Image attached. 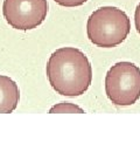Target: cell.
Wrapping results in <instances>:
<instances>
[{
  "label": "cell",
  "mask_w": 140,
  "mask_h": 158,
  "mask_svg": "<svg viewBox=\"0 0 140 158\" xmlns=\"http://www.w3.org/2000/svg\"><path fill=\"white\" fill-rule=\"evenodd\" d=\"M46 74L51 88L57 94L68 97L83 95L92 81L89 59L75 47L56 49L49 56Z\"/></svg>",
  "instance_id": "6da1fadb"
},
{
  "label": "cell",
  "mask_w": 140,
  "mask_h": 158,
  "mask_svg": "<svg viewBox=\"0 0 140 158\" xmlns=\"http://www.w3.org/2000/svg\"><path fill=\"white\" fill-rule=\"evenodd\" d=\"M131 31L127 14L118 7L104 6L91 13L86 23L89 40L102 48L117 47L125 41Z\"/></svg>",
  "instance_id": "7a4b0ae2"
},
{
  "label": "cell",
  "mask_w": 140,
  "mask_h": 158,
  "mask_svg": "<svg viewBox=\"0 0 140 158\" xmlns=\"http://www.w3.org/2000/svg\"><path fill=\"white\" fill-rule=\"evenodd\" d=\"M105 93L118 107H129L140 98V68L132 62L113 64L105 76Z\"/></svg>",
  "instance_id": "3957f363"
},
{
  "label": "cell",
  "mask_w": 140,
  "mask_h": 158,
  "mask_svg": "<svg viewBox=\"0 0 140 158\" xmlns=\"http://www.w3.org/2000/svg\"><path fill=\"white\" fill-rule=\"evenodd\" d=\"M47 0H4L2 14L7 23L19 31L34 29L45 21Z\"/></svg>",
  "instance_id": "277c9868"
},
{
  "label": "cell",
  "mask_w": 140,
  "mask_h": 158,
  "mask_svg": "<svg viewBox=\"0 0 140 158\" xmlns=\"http://www.w3.org/2000/svg\"><path fill=\"white\" fill-rule=\"evenodd\" d=\"M20 101V90L17 82L10 76L0 75V114L13 113Z\"/></svg>",
  "instance_id": "5b68a950"
},
{
  "label": "cell",
  "mask_w": 140,
  "mask_h": 158,
  "mask_svg": "<svg viewBox=\"0 0 140 158\" xmlns=\"http://www.w3.org/2000/svg\"><path fill=\"white\" fill-rule=\"evenodd\" d=\"M50 114H63V113H69V114H84V110L77 104L71 103V102H60L55 106L49 109Z\"/></svg>",
  "instance_id": "8992f818"
},
{
  "label": "cell",
  "mask_w": 140,
  "mask_h": 158,
  "mask_svg": "<svg viewBox=\"0 0 140 158\" xmlns=\"http://www.w3.org/2000/svg\"><path fill=\"white\" fill-rule=\"evenodd\" d=\"M54 1L63 7H77V6H82L88 0H54Z\"/></svg>",
  "instance_id": "52a82bcc"
},
{
  "label": "cell",
  "mask_w": 140,
  "mask_h": 158,
  "mask_svg": "<svg viewBox=\"0 0 140 158\" xmlns=\"http://www.w3.org/2000/svg\"><path fill=\"white\" fill-rule=\"evenodd\" d=\"M134 23H135V28H137V31H138V33L140 34V2L138 4L137 8H135Z\"/></svg>",
  "instance_id": "ba28073f"
}]
</instances>
